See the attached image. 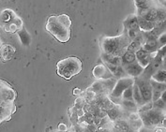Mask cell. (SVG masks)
Here are the masks:
<instances>
[{"mask_svg": "<svg viewBox=\"0 0 166 132\" xmlns=\"http://www.w3.org/2000/svg\"><path fill=\"white\" fill-rule=\"evenodd\" d=\"M71 19L66 14L51 16L46 24V30L50 32L57 40L66 42L71 37Z\"/></svg>", "mask_w": 166, "mask_h": 132, "instance_id": "obj_1", "label": "cell"}, {"mask_svg": "<svg viewBox=\"0 0 166 132\" xmlns=\"http://www.w3.org/2000/svg\"><path fill=\"white\" fill-rule=\"evenodd\" d=\"M81 71L82 62L77 57H67L57 63V74L66 80H70Z\"/></svg>", "mask_w": 166, "mask_h": 132, "instance_id": "obj_2", "label": "cell"}, {"mask_svg": "<svg viewBox=\"0 0 166 132\" xmlns=\"http://www.w3.org/2000/svg\"><path fill=\"white\" fill-rule=\"evenodd\" d=\"M163 115L161 110L155 109L144 111L143 114V121L146 126H155L158 125L163 121Z\"/></svg>", "mask_w": 166, "mask_h": 132, "instance_id": "obj_3", "label": "cell"}, {"mask_svg": "<svg viewBox=\"0 0 166 132\" xmlns=\"http://www.w3.org/2000/svg\"><path fill=\"white\" fill-rule=\"evenodd\" d=\"M133 83H134V82L131 78H122V79H120L118 82H116L115 86L114 87V90H113L112 95H111L112 98L116 101L120 98H122L124 91L127 88H129L130 86L133 85Z\"/></svg>", "mask_w": 166, "mask_h": 132, "instance_id": "obj_4", "label": "cell"}, {"mask_svg": "<svg viewBox=\"0 0 166 132\" xmlns=\"http://www.w3.org/2000/svg\"><path fill=\"white\" fill-rule=\"evenodd\" d=\"M118 40L115 37H105L102 41V49L105 53L109 54H115V53L118 51Z\"/></svg>", "mask_w": 166, "mask_h": 132, "instance_id": "obj_5", "label": "cell"}, {"mask_svg": "<svg viewBox=\"0 0 166 132\" xmlns=\"http://www.w3.org/2000/svg\"><path fill=\"white\" fill-rule=\"evenodd\" d=\"M136 84L138 85L144 101L146 103L150 102L151 99H152V92H153V89H152L150 82H146L144 81H137Z\"/></svg>", "mask_w": 166, "mask_h": 132, "instance_id": "obj_6", "label": "cell"}, {"mask_svg": "<svg viewBox=\"0 0 166 132\" xmlns=\"http://www.w3.org/2000/svg\"><path fill=\"white\" fill-rule=\"evenodd\" d=\"M123 69L126 74H129L132 77H138L144 72V69L139 63H132V64H128V65H123Z\"/></svg>", "mask_w": 166, "mask_h": 132, "instance_id": "obj_7", "label": "cell"}, {"mask_svg": "<svg viewBox=\"0 0 166 132\" xmlns=\"http://www.w3.org/2000/svg\"><path fill=\"white\" fill-rule=\"evenodd\" d=\"M138 20V24L141 30H144V32H148L151 31L152 29L155 28V24L154 22H149L148 21L144 16H138L137 17Z\"/></svg>", "mask_w": 166, "mask_h": 132, "instance_id": "obj_8", "label": "cell"}, {"mask_svg": "<svg viewBox=\"0 0 166 132\" xmlns=\"http://www.w3.org/2000/svg\"><path fill=\"white\" fill-rule=\"evenodd\" d=\"M133 100L136 103V105H138V106H144L146 103L144 101L142 94L140 92V89L137 84H136V82L133 83Z\"/></svg>", "mask_w": 166, "mask_h": 132, "instance_id": "obj_9", "label": "cell"}, {"mask_svg": "<svg viewBox=\"0 0 166 132\" xmlns=\"http://www.w3.org/2000/svg\"><path fill=\"white\" fill-rule=\"evenodd\" d=\"M102 58H103V60H104L105 63L114 64V65H116V66L122 65V58L119 57V56H118V55L109 54V53H104L102 55Z\"/></svg>", "mask_w": 166, "mask_h": 132, "instance_id": "obj_10", "label": "cell"}, {"mask_svg": "<svg viewBox=\"0 0 166 132\" xmlns=\"http://www.w3.org/2000/svg\"><path fill=\"white\" fill-rule=\"evenodd\" d=\"M18 36H19V39H20L23 45L29 46V44L31 43V37L25 28H22L21 30L18 31Z\"/></svg>", "mask_w": 166, "mask_h": 132, "instance_id": "obj_11", "label": "cell"}, {"mask_svg": "<svg viewBox=\"0 0 166 132\" xmlns=\"http://www.w3.org/2000/svg\"><path fill=\"white\" fill-rule=\"evenodd\" d=\"M158 40H146L145 44L144 45L143 48L148 53H154L158 49Z\"/></svg>", "mask_w": 166, "mask_h": 132, "instance_id": "obj_12", "label": "cell"}, {"mask_svg": "<svg viewBox=\"0 0 166 132\" xmlns=\"http://www.w3.org/2000/svg\"><path fill=\"white\" fill-rule=\"evenodd\" d=\"M152 80L156 81V82H163L166 83V70L165 69H159L156 71L151 77Z\"/></svg>", "mask_w": 166, "mask_h": 132, "instance_id": "obj_13", "label": "cell"}, {"mask_svg": "<svg viewBox=\"0 0 166 132\" xmlns=\"http://www.w3.org/2000/svg\"><path fill=\"white\" fill-rule=\"evenodd\" d=\"M126 25L131 30H135V31H139L140 30L137 17H130L128 20H127V22H126Z\"/></svg>", "mask_w": 166, "mask_h": 132, "instance_id": "obj_14", "label": "cell"}, {"mask_svg": "<svg viewBox=\"0 0 166 132\" xmlns=\"http://www.w3.org/2000/svg\"><path fill=\"white\" fill-rule=\"evenodd\" d=\"M135 60H136L135 53H131V52H127L122 56V66L128 65V64H132L135 62Z\"/></svg>", "mask_w": 166, "mask_h": 132, "instance_id": "obj_15", "label": "cell"}, {"mask_svg": "<svg viewBox=\"0 0 166 132\" xmlns=\"http://www.w3.org/2000/svg\"><path fill=\"white\" fill-rule=\"evenodd\" d=\"M144 17L149 22H156L158 19V9L156 8L148 9V11L145 12Z\"/></svg>", "mask_w": 166, "mask_h": 132, "instance_id": "obj_16", "label": "cell"}, {"mask_svg": "<svg viewBox=\"0 0 166 132\" xmlns=\"http://www.w3.org/2000/svg\"><path fill=\"white\" fill-rule=\"evenodd\" d=\"M107 69H106L104 66H97L93 70L94 76L99 78H105L107 74Z\"/></svg>", "mask_w": 166, "mask_h": 132, "instance_id": "obj_17", "label": "cell"}, {"mask_svg": "<svg viewBox=\"0 0 166 132\" xmlns=\"http://www.w3.org/2000/svg\"><path fill=\"white\" fill-rule=\"evenodd\" d=\"M160 35H161V30L158 29V28H154L151 31L144 33V36L146 37V40H158Z\"/></svg>", "mask_w": 166, "mask_h": 132, "instance_id": "obj_18", "label": "cell"}, {"mask_svg": "<svg viewBox=\"0 0 166 132\" xmlns=\"http://www.w3.org/2000/svg\"><path fill=\"white\" fill-rule=\"evenodd\" d=\"M150 84H151L153 90H157V91H160V92H163V91L166 90V83L156 82V81L150 79Z\"/></svg>", "mask_w": 166, "mask_h": 132, "instance_id": "obj_19", "label": "cell"}, {"mask_svg": "<svg viewBox=\"0 0 166 132\" xmlns=\"http://www.w3.org/2000/svg\"><path fill=\"white\" fill-rule=\"evenodd\" d=\"M122 98L123 99H126V100H133V85L130 86L129 88H127L124 91Z\"/></svg>", "mask_w": 166, "mask_h": 132, "instance_id": "obj_20", "label": "cell"}, {"mask_svg": "<svg viewBox=\"0 0 166 132\" xmlns=\"http://www.w3.org/2000/svg\"><path fill=\"white\" fill-rule=\"evenodd\" d=\"M139 49H141V42L139 41H132L127 48V52H131V53H136Z\"/></svg>", "mask_w": 166, "mask_h": 132, "instance_id": "obj_21", "label": "cell"}, {"mask_svg": "<svg viewBox=\"0 0 166 132\" xmlns=\"http://www.w3.org/2000/svg\"><path fill=\"white\" fill-rule=\"evenodd\" d=\"M122 104L123 106L128 109V110H136L137 109V105H136V103L133 101V100H126V99H123L122 101Z\"/></svg>", "mask_w": 166, "mask_h": 132, "instance_id": "obj_22", "label": "cell"}, {"mask_svg": "<svg viewBox=\"0 0 166 132\" xmlns=\"http://www.w3.org/2000/svg\"><path fill=\"white\" fill-rule=\"evenodd\" d=\"M135 55H136V58L138 60H141V59H144L146 57H149V53L146 52L144 48H141L135 53Z\"/></svg>", "mask_w": 166, "mask_h": 132, "instance_id": "obj_23", "label": "cell"}, {"mask_svg": "<svg viewBox=\"0 0 166 132\" xmlns=\"http://www.w3.org/2000/svg\"><path fill=\"white\" fill-rule=\"evenodd\" d=\"M153 107L155 109H158V110H162V109H164L166 107V104H165L164 101L161 98H160L157 101L153 102Z\"/></svg>", "mask_w": 166, "mask_h": 132, "instance_id": "obj_24", "label": "cell"}, {"mask_svg": "<svg viewBox=\"0 0 166 132\" xmlns=\"http://www.w3.org/2000/svg\"><path fill=\"white\" fill-rule=\"evenodd\" d=\"M157 21L166 22V11L165 9H158V19Z\"/></svg>", "mask_w": 166, "mask_h": 132, "instance_id": "obj_25", "label": "cell"}, {"mask_svg": "<svg viewBox=\"0 0 166 132\" xmlns=\"http://www.w3.org/2000/svg\"><path fill=\"white\" fill-rule=\"evenodd\" d=\"M158 43L160 47H163L166 45V33H162L158 37Z\"/></svg>", "mask_w": 166, "mask_h": 132, "instance_id": "obj_26", "label": "cell"}, {"mask_svg": "<svg viewBox=\"0 0 166 132\" xmlns=\"http://www.w3.org/2000/svg\"><path fill=\"white\" fill-rule=\"evenodd\" d=\"M128 34H129V37H130V39L131 40H135L137 37L140 36L139 35V31H135V30H131V29H129V32H128Z\"/></svg>", "mask_w": 166, "mask_h": 132, "instance_id": "obj_27", "label": "cell"}, {"mask_svg": "<svg viewBox=\"0 0 166 132\" xmlns=\"http://www.w3.org/2000/svg\"><path fill=\"white\" fill-rule=\"evenodd\" d=\"M161 94H162V92H160V91H157V90H153V92H152V100H153V102L160 99L161 98Z\"/></svg>", "mask_w": 166, "mask_h": 132, "instance_id": "obj_28", "label": "cell"}, {"mask_svg": "<svg viewBox=\"0 0 166 132\" xmlns=\"http://www.w3.org/2000/svg\"><path fill=\"white\" fill-rule=\"evenodd\" d=\"M118 111L114 108L108 111V115L110 116L111 119H115L116 116H118Z\"/></svg>", "mask_w": 166, "mask_h": 132, "instance_id": "obj_29", "label": "cell"}, {"mask_svg": "<svg viewBox=\"0 0 166 132\" xmlns=\"http://www.w3.org/2000/svg\"><path fill=\"white\" fill-rule=\"evenodd\" d=\"M87 121H88V123H94L95 122V116L93 115H89L88 117H87Z\"/></svg>", "mask_w": 166, "mask_h": 132, "instance_id": "obj_30", "label": "cell"}, {"mask_svg": "<svg viewBox=\"0 0 166 132\" xmlns=\"http://www.w3.org/2000/svg\"><path fill=\"white\" fill-rule=\"evenodd\" d=\"M161 98L164 101V103L166 104V90L162 92V94H161Z\"/></svg>", "mask_w": 166, "mask_h": 132, "instance_id": "obj_31", "label": "cell"}, {"mask_svg": "<svg viewBox=\"0 0 166 132\" xmlns=\"http://www.w3.org/2000/svg\"><path fill=\"white\" fill-rule=\"evenodd\" d=\"M161 66H162V69L166 70V57H164L162 59V62H161Z\"/></svg>", "mask_w": 166, "mask_h": 132, "instance_id": "obj_32", "label": "cell"}, {"mask_svg": "<svg viewBox=\"0 0 166 132\" xmlns=\"http://www.w3.org/2000/svg\"><path fill=\"white\" fill-rule=\"evenodd\" d=\"M146 2V0H135V3H136V6L137 5H140V4H143Z\"/></svg>", "mask_w": 166, "mask_h": 132, "instance_id": "obj_33", "label": "cell"}, {"mask_svg": "<svg viewBox=\"0 0 166 132\" xmlns=\"http://www.w3.org/2000/svg\"><path fill=\"white\" fill-rule=\"evenodd\" d=\"M101 121V117H95V123H96V125L100 124Z\"/></svg>", "mask_w": 166, "mask_h": 132, "instance_id": "obj_34", "label": "cell"}, {"mask_svg": "<svg viewBox=\"0 0 166 132\" xmlns=\"http://www.w3.org/2000/svg\"><path fill=\"white\" fill-rule=\"evenodd\" d=\"M162 4L166 7V0H164V1H162Z\"/></svg>", "mask_w": 166, "mask_h": 132, "instance_id": "obj_35", "label": "cell"}, {"mask_svg": "<svg viewBox=\"0 0 166 132\" xmlns=\"http://www.w3.org/2000/svg\"><path fill=\"white\" fill-rule=\"evenodd\" d=\"M164 57H166V53H165V56H164Z\"/></svg>", "mask_w": 166, "mask_h": 132, "instance_id": "obj_36", "label": "cell"}]
</instances>
